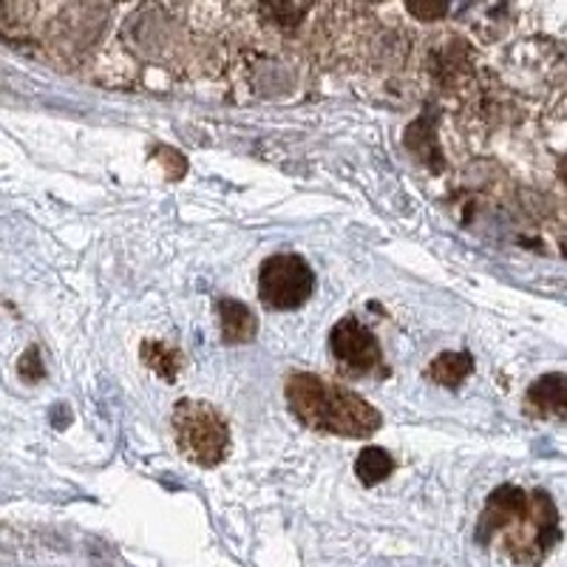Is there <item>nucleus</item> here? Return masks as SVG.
<instances>
[{"mask_svg":"<svg viewBox=\"0 0 567 567\" xmlns=\"http://www.w3.org/2000/svg\"><path fill=\"white\" fill-rule=\"evenodd\" d=\"M395 471V460H392V454L383 452V448H367V452L360 454L358 460H355V474L363 485H378L383 482L386 477H392Z\"/></svg>","mask_w":567,"mask_h":567,"instance_id":"13","label":"nucleus"},{"mask_svg":"<svg viewBox=\"0 0 567 567\" xmlns=\"http://www.w3.org/2000/svg\"><path fill=\"white\" fill-rule=\"evenodd\" d=\"M528 500H531V494L517 489V485H503V489H496L494 494L489 496V505H485V510H482L480 522H477V542L491 545L505 528H510V525L522 517L525 508H528Z\"/></svg>","mask_w":567,"mask_h":567,"instance_id":"7","label":"nucleus"},{"mask_svg":"<svg viewBox=\"0 0 567 567\" xmlns=\"http://www.w3.org/2000/svg\"><path fill=\"white\" fill-rule=\"evenodd\" d=\"M474 372V358L468 353H443L431 360L429 378L445 389H457L468 374Z\"/></svg>","mask_w":567,"mask_h":567,"instance_id":"12","label":"nucleus"},{"mask_svg":"<svg viewBox=\"0 0 567 567\" xmlns=\"http://www.w3.org/2000/svg\"><path fill=\"white\" fill-rule=\"evenodd\" d=\"M316 293V273L312 267L295 256V252H279L261 264L259 295L267 309H298Z\"/></svg>","mask_w":567,"mask_h":567,"instance_id":"5","label":"nucleus"},{"mask_svg":"<svg viewBox=\"0 0 567 567\" xmlns=\"http://www.w3.org/2000/svg\"><path fill=\"white\" fill-rule=\"evenodd\" d=\"M215 309H219V326H222L224 344H250L256 332H259L256 312L247 304L236 301V298H222V301L215 304Z\"/></svg>","mask_w":567,"mask_h":567,"instance_id":"9","label":"nucleus"},{"mask_svg":"<svg viewBox=\"0 0 567 567\" xmlns=\"http://www.w3.org/2000/svg\"><path fill=\"white\" fill-rule=\"evenodd\" d=\"M17 372H21L23 381H29V383H37L40 378H44L46 369H44V363H40V349H37V346H29L26 355H21Z\"/></svg>","mask_w":567,"mask_h":567,"instance_id":"14","label":"nucleus"},{"mask_svg":"<svg viewBox=\"0 0 567 567\" xmlns=\"http://www.w3.org/2000/svg\"><path fill=\"white\" fill-rule=\"evenodd\" d=\"M139 355H143L145 367L151 369L153 374H159V378L168 383L176 381L182 372V367H185V355H182L176 346L165 344V341H153V337L143 341V349H139Z\"/></svg>","mask_w":567,"mask_h":567,"instance_id":"11","label":"nucleus"},{"mask_svg":"<svg viewBox=\"0 0 567 567\" xmlns=\"http://www.w3.org/2000/svg\"><path fill=\"white\" fill-rule=\"evenodd\" d=\"M423 69L429 86L440 97H466L468 88L477 79V54L474 46L457 32L434 37L423 51Z\"/></svg>","mask_w":567,"mask_h":567,"instance_id":"4","label":"nucleus"},{"mask_svg":"<svg viewBox=\"0 0 567 567\" xmlns=\"http://www.w3.org/2000/svg\"><path fill=\"white\" fill-rule=\"evenodd\" d=\"M528 406L537 411L539 417H565V374L553 372L539 378L531 389H528Z\"/></svg>","mask_w":567,"mask_h":567,"instance_id":"10","label":"nucleus"},{"mask_svg":"<svg viewBox=\"0 0 567 567\" xmlns=\"http://www.w3.org/2000/svg\"><path fill=\"white\" fill-rule=\"evenodd\" d=\"M173 434L185 460L201 468H215L227 457L231 448V429L222 411L205 400H180L173 406Z\"/></svg>","mask_w":567,"mask_h":567,"instance_id":"2","label":"nucleus"},{"mask_svg":"<svg viewBox=\"0 0 567 567\" xmlns=\"http://www.w3.org/2000/svg\"><path fill=\"white\" fill-rule=\"evenodd\" d=\"M494 542H500V547L519 565H539L559 542V514L551 496L545 491L531 494L522 517L505 528Z\"/></svg>","mask_w":567,"mask_h":567,"instance_id":"3","label":"nucleus"},{"mask_svg":"<svg viewBox=\"0 0 567 567\" xmlns=\"http://www.w3.org/2000/svg\"><path fill=\"white\" fill-rule=\"evenodd\" d=\"M406 148L415 153V159L420 165L429 168L431 173H443L445 157H443V145H440L437 128H434V116L423 114L417 116L415 123L406 128Z\"/></svg>","mask_w":567,"mask_h":567,"instance_id":"8","label":"nucleus"},{"mask_svg":"<svg viewBox=\"0 0 567 567\" xmlns=\"http://www.w3.org/2000/svg\"><path fill=\"white\" fill-rule=\"evenodd\" d=\"M330 349L337 360V372L346 374V378L383 374L381 344L358 318H341L332 326Z\"/></svg>","mask_w":567,"mask_h":567,"instance_id":"6","label":"nucleus"},{"mask_svg":"<svg viewBox=\"0 0 567 567\" xmlns=\"http://www.w3.org/2000/svg\"><path fill=\"white\" fill-rule=\"evenodd\" d=\"M287 403L307 429L335 434V437H372L383 423L381 411L363 400L358 392L309 372H298L289 378Z\"/></svg>","mask_w":567,"mask_h":567,"instance_id":"1","label":"nucleus"},{"mask_svg":"<svg viewBox=\"0 0 567 567\" xmlns=\"http://www.w3.org/2000/svg\"><path fill=\"white\" fill-rule=\"evenodd\" d=\"M406 12H409L411 17H417L420 23H434L440 21V17H445L452 9L445 7V3H426V7H420V3H411V7H406Z\"/></svg>","mask_w":567,"mask_h":567,"instance_id":"15","label":"nucleus"}]
</instances>
